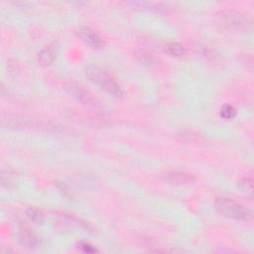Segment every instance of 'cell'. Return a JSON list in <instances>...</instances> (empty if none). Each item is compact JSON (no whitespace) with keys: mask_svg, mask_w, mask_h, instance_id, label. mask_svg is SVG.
Segmentation results:
<instances>
[{"mask_svg":"<svg viewBox=\"0 0 254 254\" xmlns=\"http://www.w3.org/2000/svg\"><path fill=\"white\" fill-rule=\"evenodd\" d=\"M85 74L88 79L95 85L99 86L102 90L115 97H121L123 91L115 79L103 68L90 64L85 67Z\"/></svg>","mask_w":254,"mask_h":254,"instance_id":"cell-1","label":"cell"},{"mask_svg":"<svg viewBox=\"0 0 254 254\" xmlns=\"http://www.w3.org/2000/svg\"><path fill=\"white\" fill-rule=\"evenodd\" d=\"M214 207L221 215L229 219L244 220L251 215L243 205L227 197H217L214 201Z\"/></svg>","mask_w":254,"mask_h":254,"instance_id":"cell-2","label":"cell"},{"mask_svg":"<svg viewBox=\"0 0 254 254\" xmlns=\"http://www.w3.org/2000/svg\"><path fill=\"white\" fill-rule=\"evenodd\" d=\"M215 19L218 24L228 29L247 30L251 25L247 15L235 10H221L215 14Z\"/></svg>","mask_w":254,"mask_h":254,"instance_id":"cell-3","label":"cell"},{"mask_svg":"<svg viewBox=\"0 0 254 254\" xmlns=\"http://www.w3.org/2000/svg\"><path fill=\"white\" fill-rule=\"evenodd\" d=\"M2 126L10 128H25V127H41L51 128L49 125L29 116L19 114H2Z\"/></svg>","mask_w":254,"mask_h":254,"instance_id":"cell-4","label":"cell"},{"mask_svg":"<svg viewBox=\"0 0 254 254\" xmlns=\"http://www.w3.org/2000/svg\"><path fill=\"white\" fill-rule=\"evenodd\" d=\"M64 88L81 104L88 106H95L97 104L96 99L92 96V94L76 82H66L64 84Z\"/></svg>","mask_w":254,"mask_h":254,"instance_id":"cell-5","label":"cell"},{"mask_svg":"<svg viewBox=\"0 0 254 254\" xmlns=\"http://www.w3.org/2000/svg\"><path fill=\"white\" fill-rule=\"evenodd\" d=\"M84 222H82L80 219L65 213L57 215L54 222L56 231L61 233H68L74 231L78 227H84Z\"/></svg>","mask_w":254,"mask_h":254,"instance_id":"cell-6","label":"cell"},{"mask_svg":"<svg viewBox=\"0 0 254 254\" xmlns=\"http://www.w3.org/2000/svg\"><path fill=\"white\" fill-rule=\"evenodd\" d=\"M163 180L172 186H187L194 182V177L186 172L170 171L163 176Z\"/></svg>","mask_w":254,"mask_h":254,"instance_id":"cell-7","label":"cell"},{"mask_svg":"<svg viewBox=\"0 0 254 254\" xmlns=\"http://www.w3.org/2000/svg\"><path fill=\"white\" fill-rule=\"evenodd\" d=\"M75 33L78 38L89 47L100 48L103 46V40L101 39V37L88 27H79Z\"/></svg>","mask_w":254,"mask_h":254,"instance_id":"cell-8","label":"cell"},{"mask_svg":"<svg viewBox=\"0 0 254 254\" xmlns=\"http://www.w3.org/2000/svg\"><path fill=\"white\" fill-rule=\"evenodd\" d=\"M18 239L21 245L28 249H34L39 245V239L28 227L20 225L18 228Z\"/></svg>","mask_w":254,"mask_h":254,"instance_id":"cell-9","label":"cell"},{"mask_svg":"<svg viewBox=\"0 0 254 254\" xmlns=\"http://www.w3.org/2000/svg\"><path fill=\"white\" fill-rule=\"evenodd\" d=\"M135 57L144 65L152 66V65H156L158 64L157 58L146 50H142V49L137 50L135 52Z\"/></svg>","mask_w":254,"mask_h":254,"instance_id":"cell-10","label":"cell"},{"mask_svg":"<svg viewBox=\"0 0 254 254\" xmlns=\"http://www.w3.org/2000/svg\"><path fill=\"white\" fill-rule=\"evenodd\" d=\"M55 51L50 48V47H47V48H44L38 55V62L41 65L43 66H47V65H50L54 60H55Z\"/></svg>","mask_w":254,"mask_h":254,"instance_id":"cell-11","label":"cell"},{"mask_svg":"<svg viewBox=\"0 0 254 254\" xmlns=\"http://www.w3.org/2000/svg\"><path fill=\"white\" fill-rule=\"evenodd\" d=\"M166 51L173 57H182L185 54L184 47L179 43H169L166 46Z\"/></svg>","mask_w":254,"mask_h":254,"instance_id":"cell-12","label":"cell"},{"mask_svg":"<svg viewBox=\"0 0 254 254\" xmlns=\"http://www.w3.org/2000/svg\"><path fill=\"white\" fill-rule=\"evenodd\" d=\"M133 8H144V9H151V10H161L164 7L160 3H155V2H131L129 3Z\"/></svg>","mask_w":254,"mask_h":254,"instance_id":"cell-13","label":"cell"},{"mask_svg":"<svg viewBox=\"0 0 254 254\" xmlns=\"http://www.w3.org/2000/svg\"><path fill=\"white\" fill-rule=\"evenodd\" d=\"M26 215L28 216V218L36 223H42L44 221V214L41 210L30 207L26 210Z\"/></svg>","mask_w":254,"mask_h":254,"instance_id":"cell-14","label":"cell"},{"mask_svg":"<svg viewBox=\"0 0 254 254\" xmlns=\"http://www.w3.org/2000/svg\"><path fill=\"white\" fill-rule=\"evenodd\" d=\"M219 113H220V116L224 119H232L235 116L236 111L232 105L224 104L223 106H221Z\"/></svg>","mask_w":254,"mask_h":254,"instance_id":"cell-15","label":"cell"},{"mask_svg":"<svg viewBox=\"0 0 254 254\" xmlns=\"http://www.w3.org/2000/svg\"><path fill=\"white\" fill-rule=\"evenodd\" d=\"M237 187L241 191H250L253 187L252 180L250 178H242L237 182Z\"/></svg>","mask_w":254,"mask_h":254,"instance_id":"cell-16","label":"cell"},{"mask_svg":"<svg viewBox=\"0 0 254 254\" xmlns=\"http://www.w3.org/2000/svg\"><path fill=\"white\" fill-rule=\"evenodd\" d=\"M77 245H78V248H79L81 251L85 252V253H94V252L97 251L95 247H93L92 245H90V244L87 243V242H79Z\"/></svg>","mask_w":254,"mask_h":254,"instance_id":"cell-17","label":"cell"}]
</instances>
